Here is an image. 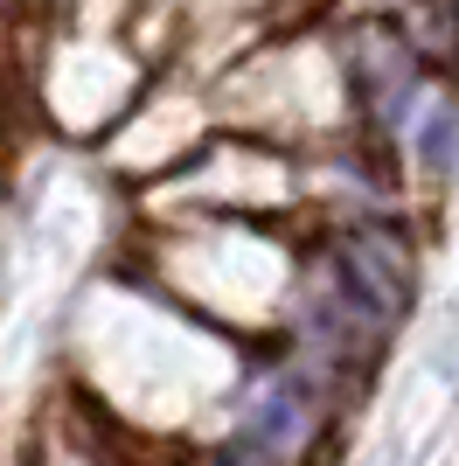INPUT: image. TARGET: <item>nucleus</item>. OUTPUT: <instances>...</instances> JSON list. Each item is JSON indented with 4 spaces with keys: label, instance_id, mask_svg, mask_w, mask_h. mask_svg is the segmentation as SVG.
<instances>
[{
    "label": "nucleus",
    "instance_id": "3",
    "mask_svg": "<svg viewBox=\"0 0 459 466\" xmlns=\"http://www.w3.org/2000/svg\"><path fill=\"white\" fill-rule=\"evenodd\" d=\"M306 431H313V410H306V397H300V390H271L265 418H258V439H265L271 452H292Z\"/></svg>",
    "mask_w": 459,
    "mask_h": 466
},
{
    "label": "nucleus",
    "instance_id": "1",
    "mask_svg": "<svg viewBox=\"0 0 459 466\" xmlns=\"http://www.w3.org/2000/svg\"><path fill=\"white\" fill-rule=\"evenodd\" d=\"M348 91L376 126H397L418 105V49H411V35H397L390 21L348 28Z\"/></svg>",
    "mask_w": 459,
    "mask_h": 466
},
{
    "label": "nucleus",
    "instance_id": "5",
    "mask_svg": "<svg viewBox=\"0 0 459 466\" xmlns=\"http://www.w3.org/2000/svg\"><path fill=\"white\" fill-rule=\"evenodd\" d=\"M0 7H7V0H0Z\"/></svg>",
    "mask_w": 459,
    "mask_h": 466
},
{
    "label": "nucleus",
    "instance_id": "4",
    "mask_svg": "<svg viewBox=\"0 0 459 466\" xmlns=\"http://www.w3.org/2000/svg\"><path fill=\"white\" fill-rule=\"evenodd\" d=\"M453 154H459V112L453 105H432V112H424V160L445 167Z\"/></svg>",
    "mask_w": 459,
    "mask_h": 466
},
{
    "label": "nucleus",
    "instance_id": "2",
    "mask_svg": "<svg viewBox=\"0 0 459 466\" xmlns=\"http://www.w3.org/2000/svg\"><path fill=\"white\" fill-rule=\"evenodd\" d=\"M334 265H342L334 286L355 292L376 320H382V313H397L403 299H411V251H403V237L382 230V223H355V230H342Z\"/></svg>",
    "mask_w": 459,
    "mask_h": 466
}]
</instances>
